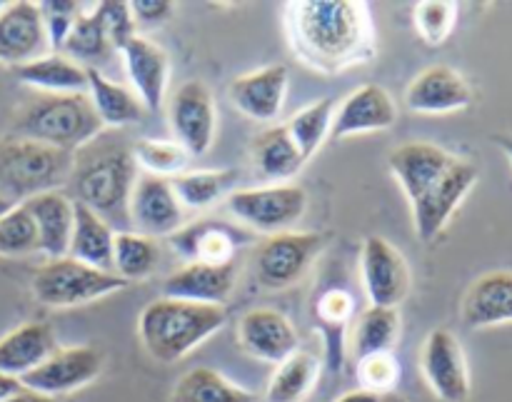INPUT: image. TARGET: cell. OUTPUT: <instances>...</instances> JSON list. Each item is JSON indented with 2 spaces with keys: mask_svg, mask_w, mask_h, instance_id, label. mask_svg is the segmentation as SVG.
Returning <instances> with one entry per match:
<instances>
[{
  "mask_svg": "<svg viewBox=\"0 0 512 402\" xmlns=\"http://www.w3.org/2000/svg\"><path fill=\"white\" fill-rule=\"evenodd\" d=\"M25 210L38 228L40 250L50 258H65L75 225V203L63 190H50L25 200Z\"/></svg>",
  "mask_w": 512,
  "mask_h": 402,
  "instance_id": "cb8c5ba5",
  "label": "cell"
},
{
  "mask_svg": "<svg viewBox=\"0 0 512 402\" xmlns=\"http://www.w3.org/2000/svg\"><path fill=\"white\" fill-rule=\"evenodd\" d=\"M55 350H58V340L48 323L30 320V323L18 325L0 338V373L20 380L43 365Z\"/></svg>",
  "mask_w": 512,
  "mask_h": 402,
  "instance_id": "484cf974",
  "label": "cell"
},
{
  "mask_svg": "<svg viewBox=\"0 0 512 402\" xmlns=\"http://www.w3.org/2000/svg\"><path fill=\"white\" fill-rule=\"evenodd\" d=\"M115 230L85 205L75 203V225L70 238L68 255L78 263L90 265L98 270H110L113 263Z\"/></svg>",
  "mask_w": 512,
  "mask_h": 402,
  "instance_id": "f1b7e54d",
  "label": "cell"
},
{
  "mask_svg": "<svg viewBox=\"0 0 512 402\" xmlns=\"http://www.w3.org/2000/svg\"><path fill=\"white\" fill-rule=\"evenodd\" d=\"M170 130L175 143L188 153V158H203L215 140V113L213 93L203 80H188L173 93L168 103Z\"/></svg>",
  "mask_w": 512,
  "mask_h": 402,
  "instance_id": "30bf717a",
  "label": "cell"
},
{
  "mask_svg": "<svg viewBox=\"0 0 512 402\" xmlns=\"http://www.w3.org/2000/svg\"><path fill=\"white\" fill-rule=\"evenodd\" d=\"M253 163L265 180L285 183V180L295 178L303 170L305 158L298 145H295V140L290 138L288 128L275 125V128L263 130L253 140Z\"/></svg>",
  "mask_w": 512,
  "mask_h": 402,
  "instance_id": "f546056e",
  "label": "cell"
},
{
  "mask_svg": "<svg viewBox=\"0 0 512 402\" xmlns=\"http://www.w3.org/2000/svg\"><path fill=\"white\" fill-rule=\"evenodd\" d=\"M130 230L148 238H170L185 225V208L180 205L168 178L140 173L128 203Z\"/></svg>",
  "mask_w": 512,
  "mask_h": 402,
  "instance_id": "4fadbf2b",
  "label": "cell"
},
{
  "mask_svg": "<svg viewBox=\"0 0 512 402\" xmlns=\"http://www.w3.org/2000/svg\"><path fill=\"white\" fill-rule=\"evenodd\" d=\"M133 158L138 170L148 175H158V178H175L188 168V153L180 148L178 143H168V140H153L140 138L133 143Z\"/></svg>",
  "mask_w": 512,
  "mask_h": 402,
  "instance_id": "74e56055",
  "label": "cell"
},
{
  "mask_svg": "<svg viewBox=\"0 0 512 402\" xmlns=\"http://www.w3.org/2000/svg\"><path fill=\"white\" fill-rule=\"evenodd\" d=\"M225 320L228 313L223 305H200L163 295L140 310L138 338L150 358L173 365L218 333Z\"/></svg>",
  "mask_w": 512,
  "mask_h": 402,
  "instance_id": "277c9868",
  "label": "cell"
},
{
  "mask_svg": "<svg viewBox=\"0 0 512 402\" xmlns=\"http://www.w3.org/2000/svg\"><path fill=\"white\" fill-rule=\"evenodd\" d=\"M290 73L283 63L268 65L255 73L240 75L230 83V100L235 108L258 123H270L283 110L285 95H288Z\"/></svg>",
  "mask_w": 512,
  "mask_h": 402,
  "instance_id": "d6986e66",
  "label": "cell"
},
{
  "mask_svg": "<svg viewBox=\"0 0 512 402\" xmlns=\"http://www.w3.org/2000/svg\"><path fill=\"white\" fill-rule=\"evenodd\" d=\"M133 143L123 133H100L73 153V170L65 183L73 203L98 213L115 233L130 230L128 203L138 180Z\"/></svg>",
  "mask_w": 512,
  "mask_h": 402,
  "instance_id": "3957f363",
  "label": "cell"
},
{
  "mask_svg": "<svg viewBox=\"0 0 512 402\" xmlns=\"http://www.w3.org/2000/svg\"><path fill=\"white\" fill-rule=\"evenodd\" d=\"M388 165L413 208L415 233L423 243H433L443 233L478 183L473 163L433 143H403L390 153Z\"/></svg>",
  "mask_w": 512,
  "mask_h": 402,
  "instance_id": "7a4b0ae2",
  "label": "cell"
},
{
  "mask_svg": "<svg viewBox=\"0 0 512 402\" xmlns=\"http://www.w3.org/2000/svg\"><path fill=\"white\" fill-rule=\"evenodd\" d=\"M235 290L233 265L185 263L163 283L165 298L188 300L200 305H225Z\"/></svg>",
  "mask_w": 512,
  "mask_h": 402,
  "instance_id": "7402d4cb",
  "label": "cell"
},
{
  "mask_svg": "<svg viewBox=\"0 0 512 402\" xmlns=\"http://www.w3.org/2000/svg\"><path fill=\"white\" fill-rule=\"evenodd\" d=\"M335 402H408L403 395L395 390V393H368V390H350V393L340 395Z\"/></svg>",
  "mask_w": 512,
  "mask_h": 402,
  "instance_id": "f6af8a7d",
  "label": "cell"
},
{
  "mask_svg": "<svg viewBox=\"0 0 512 402\" xmlns=\"http://www.w3.org/2000/svg\"><path fill=\"white\" fill-rule=\"evenodd\" d=\"M238 183V173L230 168L215 170H183L180 175L170 178L175 195L185 210H203L228 198Z\"/></svg>",
  "mask_w": 512,
  "mask_h": 402,
  "instance_id": "4dcf8cb0",
  "label": "cell"
},
{
  "mask_svg": "<svg viewBox=\"0 0 512 402\" xmlns=\"http://www.w3.org/2000/svg\"><path fill=\"white\" fill-rule=\"evenodd\" d=\"M103 368L105 355L98 348H90V345L58 348L33 373L23 375L20 383H23L25 390L58 400V395H70L98 380Z\"/></svg>",
  "mask_w": 512,
  "mask_h": 402,
  "instance_id": "7c38bea8",
  "label": "cell"
},
{
  "mask_svg": "<svg viewBox=\"0 0 512 402\" xmlns=\"http://www.w3.org/2000/svg\"><path fill=\"white\" fill-rule=\"evenodd\" d=\"M238 343L245 355L270 365H280L300 350L298 330L273 308L248 310L238 323Z\"/></svg>",
  "mask_w": 512,
  "mask_h": 402,
  "instance_id": "2e32d148",
  "label": "cell"
},
{
  "mask_svg": "<svg viewBox=\"0 0 512 402\" xmlns=\"http://www.w3.org/2000/svg\"><path fill=\"white\" fill-rule=\"evenodd\" d=\"M355 378L368 393H395L400 383V363L393 353H375L355 360Z\"/></svg>",
  "mask_w": 512,
  "mask_h": 402,
  "instance_id": "ab89813d",
  "label": "cell"
},
{
  "mask_svg": "<svg viewBox=\"0 0 512 402\" xmlns=\"http://www.w3.org/2000/svg\"><path fill=\"white\" fill-rule=\"evenodd\" d=\"M170 402H260L258 395L230 383L213 368L188 370L175 383Z\"/></svg>",
  "mask_w": 512,
  "mask_h": 402,
  "instance_id": "d6a6232c",
  "label": "cell"
},
{
  "mask_svg": "<svg viewBox=\"0 0 512 402\" xmlns=\"http://www.w3.org/2000/svg\"><path fill=\"white\" fill-rule=\"evenodd\" d=\"M120 58L125 63L130 83H133L135 95L143 103L145 110H160L168 90L170 63L168 55L153 40L135 35L120 48Z\"/></svg>",
  "mask_w": 512,
  "mask_h": 402,
  "instance_id": "ffe728a7",
  "label": "cell"
},
{
  "mask_svg": "<svg viewBox=\"0 0 512 402\" xmlns=\"http://www.w3.org/2000/svg\"><path fill=\"white\" fill-rule=\"evenodd\" d=\"M458 5L445 0H425L415 5V28L428 45H440L453 33Z\"/></svg>",
  "mask_w": 512,
  "mask_h": 402,
  "instance_id": "60d3db41",
  "label": "cell"
},
{
  "mask_svg": "<svg viewBox=\"0 0 512 402\" xmlns=\"http://www.w3.org/2000/svg\"><path fill=\"white\" fill-rule=\"evenodd\" d=\"M20 390H23V383H20L18 378H10V375L0 373V402L13 398Z\"/></svg>",
  "mask_w": 512,
  "mask_h": 402,
  "instance_id": "bcb514c9",
  "label": "cell"
},
{
  "mask_svg": "<svg viewBox=\"0 0 512 402\" xmlns=\"http://www.w3.org/2000/svg\"><path fill=\"white\" fill-rule=\"evenodd\" d=\"M38 228L33 218L25 210L23 203L13 205L8 213L0 218V255L8 258H20V255L38 253Z\"/></svg>",
  "mask_w": 512,
  "mask_h": 402,
  "instance_id": "f35d334b",
  "label": "cell"
},
{
  "mask_svg": "<svg viewBox=\"0 0 512 402\" xmlns=\"http://www.w3.org/2000/svg\"><path fill=\"white\" fill-rule=\"evenodd\" d=\"M15 80H20L28 88L38 93H85L88 90V68L78 65L63 53H48L43 58H35L30 63L15 65Z\"/></svg>",
  "mask_w": 512,
  "mask_h": 402,
  "instance_id": "4316f807",
  "label": "cell"
},
{
  "mask_svg": "<svg viewBox=\"0 0 512 402\" xmlns=\"http://www.w3.org/2000/svg\"><path fill=\"white\" fill-rule=\"evenodd\" d=\"M88 98L93 103L100 125L110 130L125 128L143 118V103L133 90L123 88L115 80L105 78L98 68H88Z\"/></svg>",
  "mask_w": 512,
  "mask_h": 402,
  "instance_id": "83f0119b",
  "label": "cell"
},
{
  "mask_svg": "<svg viewBox=\"0 0 512 402\" xmlns=\"http://www.w3.org/2000/svg\"><path fill=\"white\" fill-rule=\"evenodd\" d=\"M360 278L375 308H398L410 293V268L403 253L380 235H370L360 248Z\"/></svg>",
  "mask_w": 512,
  "mask_h": 402,
  "instance_id": "8fae6325",
  "label": "cell"
},
{
  "mask_svg": "<svg viewBox=\"0 0 512 402\" xmlns=\"http://www.w3.org/2000/svg\"><path fill=\"white\" fill-rule=\"evenodd\" d=\"M3 5H5V3H0V10H3Z\"/></svg>",
  "mask_w": 512,
  "mask_h": 402,
  "instance_id": "f907efd6",
  "label": "cell"
},
{
  "mask_svg": "<svg viewBox=\"0 0 512 402\" xmlns=\"http://www.w3.org/2000/svg\"><path fill=\"white\" fill-rule=\"evenodd\" d=\"M38 8L43 15L50 48L63 50L65 38H68L75 18L80 15V3H75V0H45V3H38Z\"/></svg>",
  "mask_w": 512,
  "mask_h": 402,
  "instance_id": "b9f144b4",
  "label": "cell"
},
{
  "mask_svg": "<svg viewBox=\"0 0 512 402\" xmlns=\"http://www.w3.org/2000/svg\"><path fill=\"white\" fill-rule=\"evenodd\" d=\"M48 50L50 43L38 3L30 0L5 3L0 10V63L15 68L43 58Z\"/></svg>",
  "mask_w": 512,
  "mask_h": 402,
  "instance_id": "e0dca14e",
  "label": "cell"
},
{
  "mask_svg": "<svg viewBox=\"0 0 512 402\" xmlns=\"http://www.w3.org/2000/svg\"><path fill=\"white\" fill-rule=\"evenodd\" d=\"M95 15L103 23L113 48L120 50L130 38H135L133 13H130V5L123 3V0H105L95 8Z\"/></svg>",
  "mask_w": 512,
  "mask_h": 402,
  "instance_id": "7bdbcfd3",
  "label": "cell"
},
{
  "mask_svg": "<svg viewBox=\"0 0 512 402\" xmlns=\"http://www.w3.org/2000/svg\"><path fill=\"white\" fill-rule=\"evenodd\" d=\"M13 135L75 153L103 133L88 93H38L15 113Z\"/></svg>",
  "mask_w": 512,
  "mask_h": 402,
  "instance_id": "5b68a950",
  "label": "cell"
},
{
  "mask_svg": "<svg viewBox=\"0 0 512 402\" xmlns=\"http://www.w3.org/2000/svg\"><path fill=\"white\" fill-rule=\"evenodd\" d=\"M398 120L395 100L380 85H360L353 95L343 100L335 110L333 138H353V135L388 130Z\"/></svg>",
  "mask_w": 512,
  "mask_h": 402,
  "instance_id": "44dd1931",
  "label": "cell"
},
{
  "mask_svg": "<svg viewBox=\"0 0 512 402\" xmlns=\"http://www.w3.org/2000/svg\"><path fill=\"white\" fill-rule=\"evenodd\" d=\"M160 260H163V250H160V243L155 238L140 235L135 230L115 233L110 273L118 275L120 280L130 283V280L150 278L160 265Z\"/></svg>",
  "mask_w": 512,
  "mask_h": 402,
  "instance_id": "1f68e13d",
  "label": "cell"
},
{
  "mask_svg": "<svg viewBox=\"0 0 512 402\" xmlns=\"http://www.w3.org/2000/svg\"><path fill=\"white\" fill-rule=\"evenodd\" d=\"M325 248L320 233H285L265 235L253 250V278L263 290H288L303 280L310 265Z\"/></svg>",
  "mask_w": 512,
  "mask_h": 402,
  "instance_id": "ba28073f",
  "label": "cell"
},
{
  "mask_svg": "<svg viewBox=\"0 0 512 402\" xmlns=\"http://www.w3.org/2000/svg\"><path fill=\"white\" fill-rule=\"evenodd\" d=\"M13 205H15V203H10L8 198H3V195H0V218H3V215L8 213V210L13 208Z\"/></svg>",
  "mask_w": 512,
  "mask_h": 402,
  "instance_id": "c3c4849f",
  "label": "cell"
},
{
  "mask_svg": "<svg viewBox=\"0 0 512 402\" xmlns=\"http://www.w3.org/2000/svg\"><path fill=\"white\" fill-rule=\"evenodd\" d=\"M473 100L468 80L448 65H430L405 90V105L413 113H455Z\"/></svg>",
  "mask_w": 512,
  "mask_h": 402,
  "instance_id": "ac0fdd59",
  "label": "cell"
},
{
  "mask_svg": "<svg viewBox=\"0 0 512 402\" xmlns=\"http://www.w3.org/2000/svg\"><path fill=\"white\" fill-rule=\"evenodd\" d=\"M5 402H58L55 398H48V395H40V393H33V390H20V393H15L13 398H8Z\"/></svg>",
  "mask_w": 512,
  "mask_h": 402,
  "instance_id": "7dc6e473",
  "label": "cell"
},
{
  "mask_svg": "<svg viewBox=\"0 0 512 402\" xmlns=\"http://www.w3.org/2000/svg\"><path fill=\"white\" fill-rule=\"evenodd\" d=\"M320 363L315 355L298 350L290 355L288 360L275 368L273 378H270L268 390H265V400L268 402H303L313 393L315 383H318Z\"/></svg>",
  "mask_w": 512,
  "mask_h": 402,
  "instance_id": "e575fe53",
  "label": "cell"
},
{
  "mask_svg": "<svg viewBox=\"0 0 512 402\" xmlns=\"http://www.w3.org/2000/svg\"><path fill=\"white\" fill-rule=\"evenodd\" d=\"M355 315V298L350 290L330 285L313 298V318L325 345V368L340 373L345 363V330Z\"/></svg>",
  "mask_w": 512,
  "mask_h": 402,
  "instance_id": "603a6c76",
  "label": "cell"
},
{
  "mask_svg": "<svg viewBox=\"0 0 512 402\" xmlns=\"http://www.w3.org/2000/svg\"><path fill=\"white\" fill-rule=\"evenodd\" d=\"M285 28L300 63L318 73H343L375 55L370 10L353 0H300L285 5Z\"/></svg>",
  "mask_w": 512,
  "mask_h": 402,
  "instance_id": "6da1fadb",
  "label": "cell"
},
{
  "mask_svg": "<svg viewBox=\"0 0 512 402\" xmlns=\"http://www.w3.org/2000/svg\"><path fill=\"white\" fill-rule=\"evenodd\" d=\"M33 298L45 308H78L123 290L125 280L110 270L90 268L70 255L50 258L33 275Z\"/></svg>",
  "mask_w": 512,
  "mask_h": 402,
  "instance_id": "52a82bcc",
  "label": "cell"
},
{
  "mask_svg": "<svg viewBox=\"0 0 512 402\" xmlns=\"http://www.w3.org/2000/svg\"><path fill=\"white\" fill-rule=\"evenodd\" d=\"M400 328H403V320H400L398 308H375V305L365 308L358 315L353 330L355 360L375 353H393V345L400 338Z\"/></svg>",
  "mask_w": 512,
  "mask_h": 402,
  "instance_id": "836d02e7",
  "label": "cell"
},
{
  "mask_svg": "<svg viewBox=\"0 0 512 402\" xmlns=\"http://www.w3.org/2000/svg\"><path fill=\"white\" fill-rule=\"evenodd\" d=\"M335 100L323 98L318 103L308 105L300 113H295L293 118L285 123L290 138L295 140L298 150L303 153L305 163L323 148V143L328 140L330 130H333V118H335Z\"/></svg>",
  "mask_w": 512,
  "mask_h": 402,
  "instance_id": "8d00e7d4",
  "label": "cell"
},
{
  "mask_svg": "<svg viewBox=\"0 0 512 402\" xmlns=\"http://www.w3.org/2000/svg\"><path fill=\"white\" fill-rule=\"evenodd\" d=\"M463 323L475 330L512 323V270H493L470 285L463 300Z\"/></svg>",
  "mask_w": 512,
  "mask_h": 402,
  "instance_id": "d4e9b609",
  "label": "cell"
},
{
  "mask_svg": "<svg viewBox=\"0 0 512 402\" xmlns=\"http://www.w3.org/2000/svg\"><path fill=\"white\" fill-rule=\"evenodd\" d=\"M73 170V153L35 143V140H0V195L10 203H25L40 193L65 188Z\"/></svg>",
  "mask_w": 512,
  "mask_h": 402,
  "instance_id": "8992f818",
  "label": "cell"
},
{
  "mask_svg": "<svg viewBox=\"0 0 512 402\" xmlns=\"http://www.w3.org/2000/svg\"><path fill=\"white\" fill-rule=\"evenodd\" d=\"M228 210L243 228L253 233H285L303 220L308 210V193L290 183L233 190L228 195Z\"/></svg>",
  "mask_w": 512,
  "mask_h": 402,
  "instance_id": "9c48e42d",
  "label": "cell"
},
{
  "mask_svg": "<svg viewBox=\"0 0 512 402\" xmlns=\"http://www.w3.org/2000/svg\"><path fill=\"white\" fill-rule=\"evenodd\" d=\"M500 145H503V150L508 153V158L512 160V138H503V140H500Z\"/></svg>",
  "mask_w": 512,
  "mask_h": 402,
  "instance_id": "681fc988",
  "label": "cell"
},
{
  "mask_svg": "<svg viewBox=\"0 0 512 402\" xmlns=\"http://www.w3.org/2000/svg\"><path fill=\"white\" fill-rule=\"evenodd\" d=\"M248 240L250 233L240 225L203 218L175 230L168 243L185 263L233 265L238 258V248Z\"/></svg>",
  "mask_w": 512,
  "mask_h": 402,
  "instance_id": "9a60e30c",
  "label": "cell"
},
{
  "mask_svg": "<svg viewBox=\"0 0 512 402\" xmlns=\"http://www.w3.org/2000/svg\"><path fill=\"white\" fill-rule=\"evenodd\" d=\"M130 5V13H133L135 25H143V28H155V25L165 23V20L173 15V3L168 0H133Z\"/></svg>",
  "mask_w": 512,
  "mask_h": 402,
  "instance_id": "ee69618b",
  "label": "cell"
},
{
  "mask_svg": "<svg viewBox=\"0 0 512 402\" xmlns=\"http://www.w3.org/2000/svg\"><path fill=\"white\" fill-rule=\"evenodd\" d=\"M63 50V55H68L70 60H75L83 68H95V65L108 58V53L113 50V43H110L108 33H105L103 23L95 15V10H90V13L80 10L68 38H65Z\"/></svg>",
  "mask_w": 512,
  "mask_h": 402,
  "instance_id": "d590c367",
  "label": "cell"
},
{
  "mask_svg": "<svg viewBox=\"0 0 512 402\" xmlns=\"http://www.w3.org/2000/svg\"><path fill=\"white\" fill-rule=\"evenodd\" d=\"M420 370L438 400L465 402L470 398L468 360H465L463 345L450 330H433L425 338Z\"/></svg>",
  "mask_w": 512,
  "mask_h": 402,
  "instance_id": "5bb4252c",
  "label": "cell"
}]
</instances>
